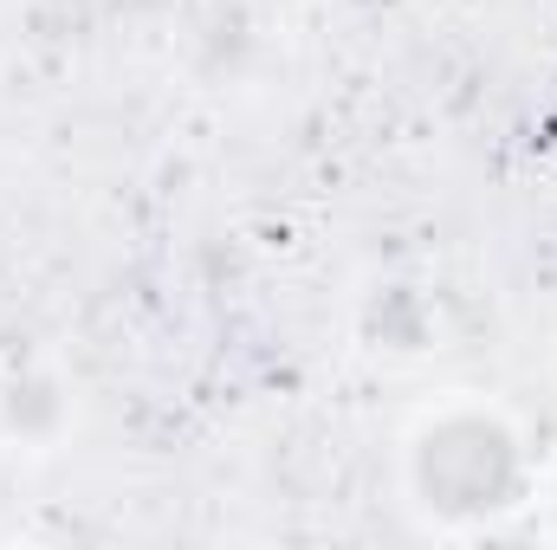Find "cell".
Returning a JSON list of instances; mask_svg holds the SVG:
<instances>
[{
  "instance_id": "6da1fadb",
  "label": "cell",
  "mask_w": 557,
  "mask_h": 550,
  "mask_svg": "<svg viewBox=\"0 0 557 550\" xmlns=\"http://www.w3.org/2000/svg\"><path fill=\"white\" fill-rule=\"evenodd\" d=\"M421 479L441 505L454 512H473V505H499L506 486H512V447L499 427H480V421H454L428 440L421 453Z\"/></svg>"
}]
</instances>
